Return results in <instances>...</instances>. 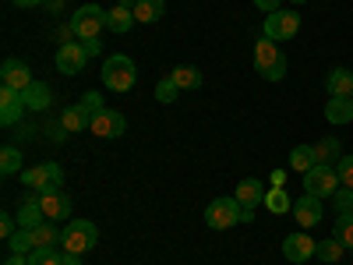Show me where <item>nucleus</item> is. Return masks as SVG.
I'll use <instances>...</instances> for the list:
<instances>
[{
    "instance_id": "79ce46f5",
    "label": "nucleus",
    "mask_w": 353,
    "mask_h": 265,
    "mask_svg": "<svg viewBox=\"0 0 353 265\" xmlns=\"http://www.w3.org/2000/svg\"><path fill=\"white\" fill-rule=\"evenodd\" d=\"M14 8H39V4H46V0H11Z\"/></svg>"
},
{
    "instance_id": "37998d69",
    "label": "nucleus",
    "mask_w": 353,
    "mask_h": 265,
    "mask_svg": "<svg viewBox=\"0 0 353 265\" xmlns=\"http://www.w3.org/2000/svg\"><path fill=\"white\" fill-rule=\"evenodd\" d=\"M283 181H286V173L283 170H272V188H283Z\"/></svg>"
},
{
    "instance_id": "a878e982",
    "label": "nucleus",
    "mask_w": 353,
    "mask_h": 265,
    "mask_svg": "<svg viewBox=\"0 0 353 265\" xmlns=\"http://www.w3.org/2000/svg\"><path fill=\"white\" fill-rule=\"evenodd\" d=\"M170 78L176 81V88H201V71L198 68H191V64H181V68H173L170 71Z\"/></svg>"
},
{
    "instance_id": "6e6552de",
    "label": "nucleus",
    "mask_w": 353,
    "mask_h": 265,
    "mask_svg": "<svg viewBox=\"0 0 353 265\" xmlns=\"http://www.w3.org/2000/svg\"><path fill=\"white\" fill-rule=\"evenodd\" d=\"M339 188H343V184H339V173H336V166H329V163H318L311 173H304V191L314 195V198H332Z\"/></svg>"
},
{
    "instance_id": "1a4fd4ad",
    "label": "nucleus",
    "mask_w": 353,
    "mask_h": 265,
    "mask_svg": "<svg viewBox=\"0 0 353 265\" xmlns=\"http://www.w3.org/2000/svg\"><path fill=\"white\" fill-rule=\"evenodd\" d=\"M32 71H28L25 61H18V57H8L4 64H0V85L4 88H14V92H25L28 85H32Z\"/></svg>"
},
{
    "instance_id": "f03ea898",
    "label": "nucleus",
    "mask_w": 353,
    "mask_h": 265,
    "mask_svg": "<svg viewBox=\"0 0 353 265\" xmlns=\"http://www.w3.org/2000/svg\"><path fill=\"white\" fill-rule=\"evenodd\" d=\"M254 71L265 81H283L286 78V57H283V50H276V43L265 39V36L254 43Z\"/></svg>"
},
{
    "instance_id": "5701e85b",
    "label": "nucleus",
    "mask_w": 353,
    "mask_h": 265,
    "mask_svg": "<svg viewBox=\"0 0 353 265\" xmlns=\"http://www.w3.org/2000/svg\"><path fill=\"white\" fill-rule=\"evenodd\" d=\"M21 99H25L28 110H46L53 96H50V85H46V81H32V85L21 92Z\"/></svg>"
},
{
    "instance_id": "cd10ccee",
    "label": "nucleus",
    "mask_w": 353,
    "mask_h": 265,
    "mask_svg": "<svg viewBox=\"0 0 353 265\" xmlns=\"http://www.w3.org/2000/svg\"><path fill=\"white\" fill-rule=\"evenodd\" d=\"M265 209L272 216H283V213H293V202L283 188H272V191H265Z\"/></svg>"
},
{
    "instance_id": "de8ad7c7",
    "label": "nucleus",
    "mask_w": 353,
    "mask_h": 265,
    "mask_svg": "<svg viewBox=\"0 0 353 265\" xmlns=\"http://www.w3.org/2000/svg\"><path fill=\"white\" fill-rule=\"evenodd\" d=\"M350 99H353V96H350Z\"/></svg>"
},
{
    "instance_id": "ddd939ff",
    "label": "nucleus",
    "mask_w": 353,
    "mask_h": 265,
    "mask_svg": "<svg viewBox=\"0 0 353 265\" xmlns=\"http://www.w3.org/2000/svg\"><path fill=\"white\" fill-rule=\"evenodd\" d=\"M21 110H28L25 99H21V92H14V88H4V85H0V124H4V128L18 124V121H21Z\"/></svg>"
},
{
    "instance_id": "9d476101",
    "label": "nucleus",
    "mask_w": 353,
    "mask_h": 265,
    "mask_svg": "<svg viewBox=\"0 0 353 265\" xmlns=\"http://www.w3.org/2000/svg\"><path fill=\"white\" fill-rule=\"evenodd\" d=\"M314 251H318V244L307 237V230H297L283 241V258L293 262V265H304L307 258H314Z\"/></svg>"
},
{
    "instance_id": "f257e3e1",
    "label": "nucleus",
    "mask_w": 353,
    "mask_h": 265,
    "mask_svg": "<svg viewBox=\"0 0 353 265\" xmlns=\"http://www.w3.org/2000/svg\"><path fill=\"white\" fill-rule=\"evenodd\" d=\"M103 81L110 92H131L138 81V68L128 53H110L103 61Z\"/></svg>"
},
{
    "instance_id": "4468645a",
    "label": "nucleus",
    "mask_w": 353,
    "mask_h": 265,
    "mask_svg": "<svg viewBox=\"0 0 353 265\" xmlns=\"http://www.w3.org/2000/svg\"><path fill=\"white\" fill-rule=\"evenodd\" d=\"M124 128H128V121H124V113H117V110H103L92 121V135H99V138H121Z\"/></svg>"
},
{
    "instance_id": "6ab92c4d",
    "label": "nucleus",
    "mask_w": 353,
    "mask_h": 265,
    "mask_svg": "<svg viewBox=\"0 0 353 265\" xmlns=\"http://www.w3.org/2000/svg\"><path fill=\"white\" fill-rule=\"evenodd\" d=\"M329 96H353V71L350 68H332L325 78Z\"/></svg>"
},
{
    "instance_id": "7ed1b4c3",
    "label": "nucleus",
    "mask_w": 353,
    "mask_h": 265,
    "mask_svg": "<svg viewBox=\"0 0 353 265\" xmlns=\"http://www.w3.org/2000/svg\"><path fill=\"white\" fill-rule=\"evenodd\" d=\"M96 241H99V226H96L92 219H71V223L64 226L61 248L71 251V255H85V251L96 248Z\"/></svg>"
},
{
    "instance_id": "bb28decb",
    "label": "nucleus",
    "mask_w": 353,
    "mask_h": 265,
    "mask_svg": "<svg viewBox=\"0 0 353 265\" xmlns=\"http://www.w3.org/2000/svg\"><path fill=\"white\" fill-rule=\"evenodd\" d=\"M314 153H318V163H329V166H332V163L343 159V145H339V138L329 135V138H321V141L314 145Z\"/></svg>"
},
{
    "instance_id": "c85d7f7f",
    "label": "nucleus",
    "mask_w": 353,
    "mask_h": 265,
    "mask_svg": "<svg viewBox=\"0 0 353 265\" xmlns=\"http://www.w3.org/2000/svg\"><path fill=\"white\" fill-rule=\"evenodd\" d=\"M343 241H336V237H329V241H318V251H314V258L318 262H325V265H336L339 258H343Z\"/></svg>"
},
{
    "instance_id": "f8f14e48",
    "label": "nucleus",
    "mask_w": 353,
    "mask_h": 265,
    "mask_svg": "<svg viewBox=\"0 0 353 265\" xmlns=\"http://www.w3.org/2000/svg\"><path fill=\"white\" fill-rule=\"evenodd\" d=\"M293 219H297L301 230H311L321 223V198L314 195H301L297 202H293Z\"/></svg>"
},
{
    "instance_id": "dca6fc26",
    "label": "nucleus",
    "mask_w": 353,
    "mask_h": 265,
    "mask_svg": "<svg viewBox=\"0 0 353 265\" xmlns=\"http://www.w3.org/2000/svg\"><path fill=\"white\" fill-rule=\"evenodd\" d=\"M46 223V213H43V202H39V191H32L25 202H21V213H18V226L21 230H36Z\"/></svg>"
},
{
    "instance_id": "2f4dec72",
    "label": "nucleus",
    "mask_w": 353,
    "mask_h": 265,
    "mask_svg": "<svg viewBox=\"0 0 353 265\" xmlns=\"http://www.w3.org/2000/svg\"><path fill=\"white\" fill-rule=\"evenodd\" d=\"M61 255L57 248H36L32 255H28V265H61Z\"/></svg>"
},
{
    "instance_id": "72a5a7b5",
    "label": "nucleus",
    "mask_w": 353,
    "mask_h": 265,
    "mask_svg": "<svg viewBox=\"0 0 353 265\" xmlns=\"http://www.w3.org/2000/svg\"><path fill=\"white\" fill-rule=\"evenodd\" d=\"M78 106H81V110L88 113V121H96V117H99V113L106 110V106H103V96H99V92H85V96L78 99Z\"/></svg>"
},
{
    "instance_id": "4be33fe9",
    "label": "nucleus",
    "mask_w": 353,
    "mask_h": 265,
    "mask_svg": "<svg viewBox=\"0 0 353 265\" xmlns=\"http://www.w3.org/2000/svg\"><path fill=\"white\" fill-rule=\"evenodd\" d=\"M163 14H166V0H138V4H134V18L141 25L163 21Z\"/></svg>"
},
{
    "instance_id": "4c0bfd02",
    "label": "nucleus",
    "mask_w": 353,
    "mask_h": 265,
    "mask_svg": "<svg viewBox=\"0 0 353 265\" xmlns=\"http://www.w3.org/2000/svg\"><path fill=\"white\" fill-rule=\"evenodd\" d=\"M14 233H18V219H11V216L4 213V216H0V237H4V241H11Z\"/></svg>"
},
{
    "instance_id": "393cba45",
    "label": "nucleus",
    "mask_w": 353,
    "mask_h": 265,
    "mask_svg": "<svg viewBox=\"0 0 353 265\" xmlns=\"http://www.w3.org/2000/svg\"><path fill=\"white\" fill-rule=\"evenodd\" d=\"M32 241H36V248H57V244L64 241V230H57V226L46 219L43 226L32 230Z\"/></svg>"
},
{
    "instance_id": "a211bd4d",
    "label": "nucleus",
    "mask_w": 353,
    "mask_h": 265,
    "mask_svg": "<svg viewBox=\"0 0 353 265\" xmlns=\"http://www.w3.org/2000/svg\"><path fill=\"white\" fill-rule=\"evenodd\" d=\"M325 121H329V124H350V121H353V99H350V96H329Z\"/></svg>"
},
{
    "instance_id": "473e14b6",
    "label": "nucleus",
    "mask_w": 353,
    "mask_h": 265,
    "mask_svg": "<svg viewBox=\"0 0 353 265\" xmlns=\"http://www.w3.org/2000/svg\"><path fill=\"white\" fill-rule=\"evenodd\" d=\"M332 237H336V241H343L346 248H353V216H339V219H336Z\"/></svg>"
},
{
    "instance_id": "20e7f679",
    "label": "nucleus",
    "mask_w": 353,
    "mask_h": 265,
    "mask_svg": "<svg viewBox=\"0 0 353 265\" xmlns=\"http://www.w3.org/2000/svg\"><path fill=\"white\" fill-rule=\"evenodd\" d=\"M103 28H106V11H103L99 4H85V8H78L74 18H71V32H74L78 43L99 39Z\"/></svg>"
},
{
    "instance_id": "ea45409f",
    "label": "nucleus",
    "mask_w": 353,
    "mask_h": 265,
    "mask_svg": "<svg viewBox=\"0 0 353 265\" xmlns=\"http://www.w3.org/2000/svg\"><path fill=\"white\" fill-rule=\"evenodd\" d=\"M81 46H85V53H88V61H92V57H99V50H103L99 39H88V43H81Z\"/></svg>"
},
{
    "instance_id": "e433bc0d",
    "label": "nucleus",
    "mask_w": 353,
    "mask_h": 265,
    "mask_svg": "<svg viewBox=\"0 0 353 265\" xmlns=\"http://www.w3.org/2000/svg\"><path fill=\"white\" fill-rule=\"evenodd\" d=\"M336 173H339V184L353 191V156H343V159L336 163Z\"/></svg>"
},
{
    "instance_id": "0eeeda50",
    "label": "nucleus",
    "mask_w": 353,
    "mask_h": 265,
    "mask_svg": "<svg viewBox=\"0 0 353 265\" xmlns=\"http://www.w3.org/2000/svg\"><path fill=\"white\" fill-rule=\"evenodd\" d=\"M205 223H209V230H230L241 223V202L237 198H212L209 209H205Z\"/></svg>"
},
{
    "instance_id": "f704fd0d",
    "label": "nucleus",
    "mask_w": 353,
    "mask_h": 265,
    "mask_svg": "<svg viewBox=\"0 0 353 265\" xmlns=\"http://www.w3.org/2000/svg\"><path fill=\"white\" fill-rule=\"evenodd\" d=\"M176 96H181V88H176L173 78H163V81L156 85V99H159V103H173Z\"/></svg>"
},
{
    "instance_id": "7c9ffc66",
    "label": "nucleus",
    "mask_w": 353,
    "mask_h": 265,
    "mask_svg": "<svg viewBox=\"0 0 353 265\" xmlns=\"http://www.w3.org/2000/svg\"><path fill=\"white\" fill-rule=\"evenodd\" d=\"M0 173H4V177L21 173V149H14V145H4V153H0Z\"/></svg>"
},
{
    "instance_id": "f3484780",
    "label": "nucleus",
    "mask_w": 353,
    "mask_h": 265,
    "mask_svg": "<svg viewBox=\"0 0 353 265\" xmlns=\"http://www.w3.org/2000/svg\"><path fill=\"white\" fill-rule=\"evenodd\" d=\"M233 198L241 202V209H258V205H265V188L261 181H254V177H244V181L237 184V191H233Z\"/></svg>"
},
{
    "instance_id": "c03bdc74",
    "label": "nucleus",
    "mask_w": 353,
    "mask_h": 265,
    "mask_svg": "<svg viewBox=\"0 0 353 265\" xmlns=\"http://www.w3.org/2000/svg\"><path fill=\"white\" fill-rule=\"evenodd\" d=\"M134 4L138 0H117V8H128V11H134Z\"/></svg>"
},
{
    "instance_id": "c9c22d12",
    "label": "nucleus",
    "mask_w": 353,
    "mask_h": 265,
    "mask_svg": "<svg viewBox=\"0 0 353 265\" xmlns=\"http://www.w3.org/2000/svg\"><path fill=\"white\" fill-rule=\"evenodd\" d=\"M332 205H336L339 216H353V191H350V188H346V191H336V195H332Z\"/></svg>"
},
{
    "instance_id": "c756f323",
    "label": "nucleus",
    "mask_w": 353,
    "mask_h": 265,
    "mask_svg": "<svg viewBox=\"0 0 353 265\" xmlns=\"http://www.w3.org/2000/svg\"><path fill=\"white\" fill-rule=\"evenodd\" d=\"M32 251H36L32 230H21V226H18V233L8 241V255H32Z\"/></svg>"
},
{
    "instance_id": "58836bf2",
    "label": "nucleus",
    "mask_w": 353,
    "mask_h": 265,
    "mask_svg": "<svg viewBox=\"0 0 353 265\" xmlns=\"http://www.w3.org/2000/svg\"><path fill=\"white\" fill-rule=\"evenodd\" d=\"M279 4H283V0H254V8H258V11H265V14L279 11Z\"/></svg>"
},
{
    "instance_id": "aec40b11",
    "label": "nucleus",
    "mask_w": 353,
    "mask_h": 265,
    "mask_svg": "<svg viewBox=\"0 0 353 265\" xmlns=\"http://www.w3.org/2000/svg\"><path fill=\"white\" fill-rule=\"evenodd\" d=\"M134 11H128V8H110L106 11V28L110 32H117V36H124V32H131L134 28Z\"/></svg>"
},
{
    "instance_id": "a18cd8bd",
    "label": "nucleus",
    "mask_w": 353,
    "mask_h": 265,
    "mask_svg": "<svg viewBox=\"0 0 353 265\" xmlns=\"http://www.w3.org/2000/svg\"><path fill=\"white\" fill-rule=\"evenodd\" d=\"M293 4H307V0H293Z\"/></svg>"
},
{
    "instance_id": "412c9836",
    "label": "nucleus",
    "mask_w": 353,
    "mask_h": 265,
    "mask_svg": "<svg viewBox=\"0 0 353 265\" xmlns=\"http://www.w3.org/2000/svg\"><path fill=\"white\" fill-rule=\"evenodd\" d=\"M290 166L297 170V173H311L318 166V153H314V145H293V153H290Z\"/></svg>"
},
{
    "instance_id": "39448f33",
    "label": "nucleus",
    "mask_w": 353,
    "mask_h": 265,
    "mask_svg": "<svg viewBox=\"0 0 353 265\" xmlns=\"http://www.w3.org/2000/svg\"><path fill=\"white\" fill-rule=\"evenodd\" d=\"M301 32V14L297 11H272L269 18H265V25H261V36L265 39H272V43H286V39H293Z\"/></svg>"
},
{
    "instance_id": "49530a36",
    "label": "nucleus",
    "mask_w": 353,
    "mask_h": 265,
    "mask_svg": "<svg viewBox=\"0 0 353 265\" xmlns=\"http://www.w3.org/2000/svg\"><path fill=\"white\" fill-rule=\"evenodd\" d=\"M350 255H353V248H350Z\"/></svg>"
},
{
    "instance_id": "9b49d317",
    "label": "nucleus",
    "mask_w": 353,
    "mask_h": 265,
    "mask_svg": "<svg viewBox=\"0 0 353 265\" xmlns=\"http://www.w3.org/2000/svg\"><path fill=\"white\" fill-rule=\"evenodd\" d=\"M88 64V53L81 43H64L61 50H57V71L61 75H81Z\"/></svg>"
},
{
    "instance_id": "423d86ee",
    "label": "nucleus",
    "mask_w": 353,
    "mask_h": 265,
    "mask_svg": "<svg viewBox=\"0 0 353 265\" xmlns=\"http://www.w3.org/2000/svg\"><path fill=\"white\" fill-rule=\"evenodd\" d=\"M21 184L25 188H32V191H61L64 184V170L57 166V163H43V166H28L21 170Z\"/></svg>"
},
{
    "instance_id": "a19ab883",
    "label": "nucleus",
    "mask_w": 353,
    "mask_h": 265,
    "mask_svg": "<svg viewBox=\"0 0 353 265\" xmlns=\"http://www.w3.org/2000/svg\"><path fill=\"white\" fill-rule=\"evenodd\" d=\"M61 265H81V255H71V251H64V255H61Z\"/></svg>"
},
{
    "instance_id": "b1692460",
    "label": "nucleus",
    "mask_w": 353,
    "mask_h": 265,
    "mask_svg": "<svg viewBox=\"0 0 353 265\" xmlns=\"http://www.w3.org/2000/svg\"><path fill=\"white\" fill-rule=\"evenodd\" d=\"M61 124L68 128V135H78V131H85V128H92V121H88V113H85L81 106H68V110L61 113Z\"/></svg>"
},
{
    "instance_id": "2eb2a0df",
    "label": "nucleus",
    "mask_w": 353,
    "mask_h": 265,
    "mask_svg": "<svg viewBox=\"0 0 353 265\" xmlns=\"http://www.w3.org/2000/svg\"><path fill=\"white\" fill-rule=\"evenodd\" d=\"M39 202H43V213H46V219H50V223L68 219V216H71V198H68L64 191H43V195H39Z\"/></svg>"
}]
</instances>
